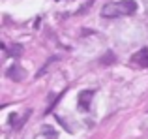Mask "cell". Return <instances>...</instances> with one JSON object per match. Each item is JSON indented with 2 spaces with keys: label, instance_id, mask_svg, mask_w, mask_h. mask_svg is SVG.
I'll list each match as a JSON object with an SVG mask.
<instances>
[{
  "label": "cell",
  "instance_id": "1",
  "mask_svg": "<svg viewBox=\"0 0 148 139\" xmlns=\"http://www.w3.org/2000/svg\"><path fill=\"white\" fill-rule=\"evenodd\" d=\"M137 11L135 0H120V2H111L101 8V17L105 19H116V17H126Z\"/></svg>",
  "mask_w": 148,
  "mask_h": 139
},
{
  "label": "cell",
  "instance_id": "6",
  "mask_svg": "<svg viewBox=\"0 0 148 139\" xmlns=\"http://www.w3.org/2000/svg\"><path fill=\"white\" fill-rule=\"evenodd\" d=\"M21 45H15V47H13V51H11V55H21Z\"/></svg>",
  "mask_w": 148,
  "mask_h": 139
},
{
  "label": "cell",
  "instance_id": "3",
  "mask_svg": "<svg viewBox=\"0 0 148 139\" xmlns=\"http://www.w3.org/2000/svg\"><path fill=\"white\" fill-rule=\"evenodd\" d=\"M130 62L135 64V66H139V68H148V49L143 47L141 51H137V53H135V55L130 58Z\"/></svg>",
  "mask_w": 148,
  "mask_h": 139
},
{
  "label": "cell",
  "instance_id": "4",
  "mask_svg": "<svg viewBox=\"0 0 148 139\" xmlns=\"http://www.w3.org/2000/svg\"><path fill=\"white\" fill-rule=\"evenodd\" d=\"M6 75L10 77V79H13V81H23L26 73H25V70H23L21 66H11V68H8Z\"/></svg>",
  "mask_w": 148,
  "mask_h": 139
},
{
  "label": "cell",
  "instance_id": "5",
  "mask_svg": "<svg viewBox=\"0 0 148 139\" xmlns=\"http://www.w3.org/2000/svg\"><path fill=\"white\" fill-rule=\"evenodd\" d=\"M112 60H114V55H112V53L109 51V53H107V56H103V58H101V64H105V66H109V64H111Z\"/></svg>",
  "mask_w": 148,
  "mask_h": 139
},
{
  "label": "cell",
  "instance_id": "2",
  "mask_svg": "<svg viewBox=\"0 0 148 139\" xmlns=\"http://www.w3.org/2000/svg\"><path fill=\"white\" fill-rule=\"evenodd\" d=\"M92 98H94V90H83L79 94V100H77V107H79L83 113H86V111L90 109Z\"/></svg>",
  "mask_w": 148,
  "mask_h": 139
}]
</instances>
